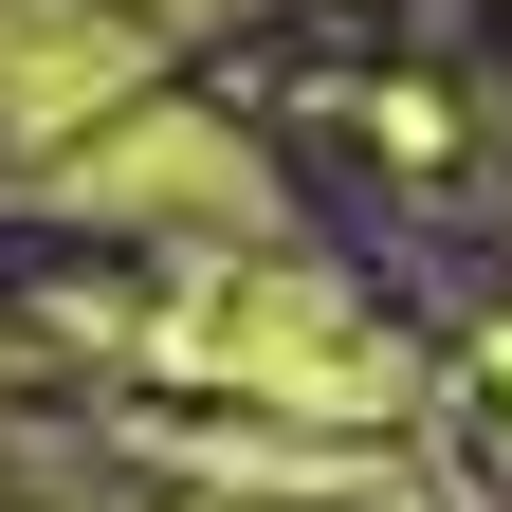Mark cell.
Here are the masks:
<instances>
[{
  "mask_svg": "<svg viewBox=\"0 0 512 512\" xmlns=\"http://www.w3.org/2000/svg\"><path fill=\"white\" fill-rule=\"evenodd\" d=\"M183 366H238V384H293V403H330V421H366V403H403V348L366 330V311L330 293V275H220L202 311H183Z\"/></svg>",
  "mask_w": 512,
  "mask_h": 512,
  "instance_id": "1",
  "label": "cell"
}]
</instances>
